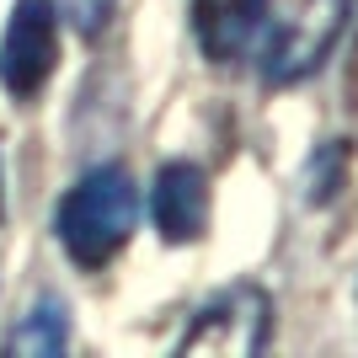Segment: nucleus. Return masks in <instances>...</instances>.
I'll list each match as a JSON object with an SVG mask.
<instances>
[{"label": "nucleus", "instance_id": "1", "mask_svg": "<svg viewBox=\"0 0 358 358\" xmlns=\"http://www.w3.org/2000/svg\"><path fill=\"white\" fill-rule=\"evenodd\" d=\"M139 220V187L123 166H91L86 177L64 193L59 214H54V236H59L64 257L75 268H107L113 257L129 246Z\"/></svg>", "mask_w": 358, "mask_h": 358}, {"label": "nucleus", "instance_id": "2", "mask_svg": "<svg viewBox=\"0 0 358 358\" xmlns=\"http://www.w3.org/2000/svg\"><path fill=\"white\" fill-rule=\"evenodd\" d=\"M353 0H289L284 16L262 27V43L252 48L262 86H299L331 59L337 38L348 32Z\"/></svg>", "mask_w": 358, "mask_h": 358}, {"label": "nucleus", "instance_id": "3", "mask_svg": "<svg viewBox=\"0 0 358 358\" xmlns=\"http://www.w3.org/2000/svg\"><path fill=\"white\" fill-rule=\"evenodd\" d=\"M268 327H273V299L252 284H236L214 294L203 310L193 315V327L182 331L177 353H220V358H246V353H262L268 343Z\"/></svg>", "mask_w": 358, "mask_h": 358}, {"label": "nucleus", "instance_id": "4", "mask_svg": "<svg viewBox=\"0 0 358 358\" xmlns=\"http://www.w3.org/2000/svg\"><path fill=\"white\" fill-rule=\"evenodd\" d=\"M59 64V11L54 0H16L0 38V86L16 102H32Z\"/></svg>", "mask_w": 358, "mask_h": 358}, {"label": "nucleus", "instance_id": "5", "mask_svg": "<svg viewBox=\"0 0 358 358\" xmlns=\"http://www.w3.org/2000/svg\"><path fill=\"white\" fill-rule=\"evenodd\" d=\"M150 220L161 230V241L171 246H187L209 230V177L203 166L193 161H166L155 171V187H150Z\"/></svg>", "mask_w": 358, "mask_h": 358}, {"label": "nucleus", "instance_id": "6", "mask_svg": "<svg viewBox=\"0 0 358 358\" xmlns=\"http://www.w3.org/2000/svg\"><path fill=\"white\" fill-rule=\"evenodd\" d=\"M273 0H193V32L209 64H241L252 59L257 38L268 27Z\"/></svg>", "mask_w": 358, "mask_h": 358}, {"label": "nucleus", "instance_id": "7", "mask_svg": "<svg viewBox=\"0 0 358 358\" xmlns=\"http://www.w3.org/2000/svg\"><path fill=\"white\" fill-rule=\"evenodd\" d=\"M64 343H70V327H64V310L59 299H43V305H32L27 315H22V327L11 331V353H38V358H54L64 353Z\"/></svg>", "mask_w": 358, "mask_h": 358}, {"label": "nucleus", "instance_id": "8", "mask_svg": "<svg viewBox=\"0 0 358 358\" xmlns=\"http://www.w3.org/2000/svg\"><path fill=\"white\" fill-rule=\"evenodd\" d=\"M343 177H348V150L331 139V145L310 161V203H327V198L343 187Z\"/></svg>", "mask_w": 358, "mask_h": 358}, {"label": "nucleus", "instance_id": "9", "mask_svg": "<svg viewBox=\"0 0 358 358\" xmlns=\"http://www.w3.org/2000/svg\"><path fill=\"white\" fill-rule=\"evenodd\" d=\"M59 6H64V16H70L86 38H96V32L107 27V16H113V6H118V0H59Z\"/></svg>", "mask_w": 358, "mask_h": 358}, {"label": "nucleus", "instance_id": "10", "mask_svg": "<svg viewBox=\"0 0 358 358\" xmlns=\"http://www.w3.org/2000/svg\"><path fill=\"white\" fill-rule=\"evenodd\" d=\"M0 220H6V182H0Z\"/></svg>", "mask_w": 358, "mask_h": 358}]
</instances>
